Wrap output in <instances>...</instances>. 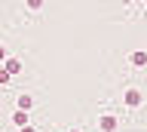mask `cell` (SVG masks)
<instances>
[{"mask_svg": "<svg viewBox=\"0 0 147 132\" xmlns=\"http://www.w3.org/2000/svg\"><path fill=\"white\" fill-rule=\"evenodd\" d=\"M123 102H126L129 108H141V102H144V92H141L138 86H129L126 92H123Z\"/></svg>", "mask_w": 147, "mask_h": 132, "instance_id": "1", "label": "cell"}, {"mask_svg": "<svg viewBox=\"0 0 147 132\" xmlns=\"http://www.w3.org/2000/svg\"><path fill=\"white\" fill-rule=\"evenodd\" d=\"M117 126H119V120L113 117V114H101L98 117V129L101 132H117Z\"/></svg>", "mask_w": 147, "mask_h": 132, "instance_id": "2", "label": "cell"}, {"mask_svg": "<svg viewBox=\"0 0 147 132\" xmlns=\"http://www.w3.org/2000/svg\"><path fill=\"white\" fill-rule=\"evenodd\" d=\"M31 108H34V98H31L28 92H22V95L16 98V111H25V114H28Z\"/></svg>", "mask_w": 147, "mask_h": 132, "instance_id": "3", "label": "cell"}, {"mask_svg": "<svg viewBox=\"0 0 147 132\" xmlns=\"http://www.w3.org/2000/svg\"><path fill=\"white\" fill-rule=\"evenodd\" d=\"M0 68H3V71H6L9 77H16L18 71H22V62H18V58H9V56H6V62H3Z\"/></svg>", "mask_w": 147, "mask_h": 132, "instance_id": "4", "label": "cell"}, {"mask_svg": "<svg viewBox=\"0 0 147 132\" xmlns=\"http://www.w3.org/2000/svg\"><path fill=\"white\" fill-rule=\"evenodd\" d=\"M12 123H16L18 129H25V126H31V117L25 111H12Z\"/></svg>", "mask_w": 147, "mask_h": 132, "instance_id": "5", "label": "cell"}, {"mask_svg": "<svg viewBox=\"0 0 147 132\" xmlns=\"http://www.w3.org/2000/svg\"><path fill=\"white\" fill-rule=\"evenodd\" d=\"M132 65H135V68H144L147 65V49H135V52H132Z\"/></svg>", "mask_w": 147, "mask_h": 132, "instance_id": "6", "label": "cell"}, {"mask_svg": "<svg viewBox=\"0 0 147 132\" xmlns=\"http://www.w3.org/2000/svg\"><path fill=\"white\" fill-rule=\"evenodd\" d=\"M9 80H12V77H9V74H6V71H3V68H0V86H6V83H9Z\"/></svg>", "mask_w": 147, "mask_h": 132, "instance_id": "7", "label": "cell"}, {"mask_svg": "<svg viewBox=\"0 0 147 132\" xmlns=\"http://www.w3.org/2000/svg\"><path fill=\"white\" fill-rule=\"evenodd\" d=\"M3 62H6V46L0 43V65H3Z\"/></svg>", "mask_w": 147, "mask_h": 132, "instance_id": "8", "label": "cell"}, {"mask_svg": "<svg viewBox=\"0 0 147 132\" xmlns=\"http://www.w3.org/2000/svg\"><path fill=\"white\" fill-rule=\"evenodd\" d=\"M18 132H37V129H34V126H25V129H18Z\"/></svg>", "mask_w": 147, "mask_h": 132, "instance_id": "9", "label": "cell"}, {"mask_svg": "<svg viewBox=\"0 0 147 132\" xmlns=\"http://www.w3.org/2000/svg\"><path fill=\"white\" fill-rule=\"evenodd\" d=\"M67 132H83V129H67Z\"/></svg>", "mask_w": 147, "mask_h": 132, "instance_id": "10", "label": "cell"}]
</instances>
